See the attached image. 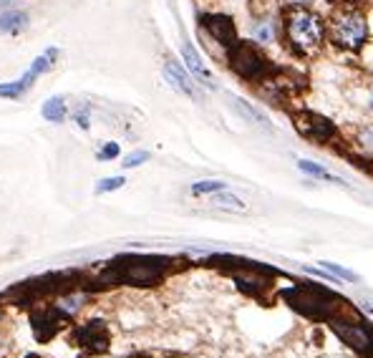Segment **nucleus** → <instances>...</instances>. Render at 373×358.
<instances>
[{"mask_svg":"<svg viewBox=\"0 0 373 358\" xmlns=\"http://www.w3.org/2000/svg\"><path fill=\"white\" fill-rule=\"evenodd\" d=\"M235 108H238V114L243 116L245 121H250V124H260L265 126V129H270V121H267V116L262 114L260 108H255L252 104H247L245 99H235Z\"/></svg>","mask_w":373,"mask_h":358,"instance_id":"nucleus-10","label":"nucleus"},{"mask_svg":"<svg viewBox=\"0 0 373 358\" xmlns=\"http://www.w3.org/2000/svg\"><path fill=\"white\" fill-rule=\"evenodd\" d=\"M202 26L207 28V33L220 43V46H235V23H232L230 16H222V13H209L202 16Z\"/></svg>","mask_w":373,"mask_h":358,"instance_id":"nucleus-5","label":"nucleus"},{"mask_svg":"<svg viewBox=\"0 0 373 358\" xmlns=\"http://www.w3.org/2000/svg\"><path fill=\"white\" fill-rule=\"evenodd\" d=\"M328 30H330V40H333L335 46L345 48V51H361L368 38L366 18H363V13L353 11V8H345V11L335 13Z\"/></svg>","mask_w":373,"mask_h":358,"instance_id":"nucleus-2","label":"nucleus"},{"mask_svg":"<svg viewBox=\"0 0 373 358\" xmlns=\"http://www.w3.org/2000/svg\"><path fill=\"white\" fill-rule=\"evenodd\" d=\"M116 154H119V144H106V147L101 149V152H99V160H113V157H116Z\"/></svg>","mask_w":373,"mask_h":358,"instance_id":"nucleus-20","label":"nucleus"},{"mask_svg":"<svg viewBox=\"0 0 373 358\" xmlns=\"http://www.w3.org/2000/svg\"><path fill=\"white\" fill-rule=\"evenodd\" d=\"M104 323H89L86 325L84 330H81V338H84L89 346H94L96 351H104L106 348V333H104V328H101Z\"/></svg>","mask_w":373,"mask_h":358,"instance_id":"nucleus-11","label":"nucleus"},{"mask_svg":"<svg viewBox=\"0 0 373 358\" xmlns=\"http://www.w3.org/2000/svg\"><path fill=\"white\" fill-rule=\"evenodd\" d=\"M318 265H321L328 275H335V278H340V280H351V283H358V280H361L356 273H353V270H345V267L338 265V262H325V260H323V262H318Z\"/></svg>","mask_w":373,"mask_h":358,"instance_id":"nucleus-14","label":"nucleus"},{"mask_svg":"<svg viewBox=\"0 0 373 358\" xmlns=\"http://www.w3.org/2000/svg\"><path fill=\"white\" fill-rule=\"evenodd\" d=\"M298 167L306 174H311V177H318V179H328V182H338L340 184V179L335 174H330V172H325L323 167H318V164H313V162H306V160H300L298 162Z\"/></svg>","mask_w":373,"mask_h":358,"instance_id":"nucleus-15","label":"nucleus"},{"mask_svg":"<svg viewBox=\"0 0 373 358\" xmlns=\"http://www.w3.org/2000/svg\"><path fill=\"white\" fill-rule=\"evenodd\" d=\"M340 3H345V6H353V0H340Z\"/></svg>","mask_w":373,"mask_h":358,"instance_id":"nucleus-23","label":"nucleus"},{"mask_svg":"<svg viewBox=\"0 0 373 358\" xmlns=\"http://www.w3.org/2000/svg\"><path fill=\"white\" fill-rule=\"evenodd\" d=\"M222 189H227V184L220 182V179H204V182L192 184V194H215L222 192Z\"/></svg>","mask_w":373,"mask_h":358,"instance_id":"nucleus-16","label":"nucleus"},{"mask_svg":"<svg viewBox=\"0 0 373 358\" xmlns=\"http://www.w3.org/2000/svg\"><path fill=\"white\" fill-rule=\"evenodd\" d=\"M149 160V152H144V149H139V152H131L129 157L124 160V164L121 167H126V169H131V167H139L142 162H147Z\"/></svg>","mask_w":373,"mask_h":358,"instance_id":"nucleus-19","label":"nucleus"},{"mask_svg":"<svg viewBox=\"0 0 373 358\" xmlns=\"http://www.w3.org/2000/svg\"><path fill=\"white\" fill-rule=\"evenodd\" d=\"M43 116L48 121H63V116H66V104H63V99L61 96L48 99V101L43 104Z\"/></svg>","mask_w":373,"mask_h":358,"instance_id":"nucleus-13","label":"nucleus"},{"mask_svg":"<svg viewBox=\"0 0 373 358\" xmlns=\"http://www.w3.org/2000/svg\"><path fill=\"white\" fill-rule=\"evenodd\" d=\"M295 121H298V129L306 134L311 142H316V144H328L330 139H333V134H335V129H333V124H330L328 119H323V116H318V114H298L295 116Z\"/></svg>","mask_w":373,"mask_h":358,"instance_id":"nucleus-4","label":"nucleus"},{"mask_svg":"<svg viewBox=\"0 0 373 358\" xmlns=\"http://www.w3.org/2000/svg\"><path fill=\"white\" fill-rule=\"evenodd\" d=\"M371 174H373V169H371Z\"/></svg>","mask_w":373,"mask_h":358,"instance_id":"nucleus-24","label":"nucleus"},{"mask_svg":"<svg viewBox=\"0 0 373 358\" xmlns=\"http://www.w3.org/2000/svg\"><path fill=\"white\" fill-rule=\"evenodd\" d=\"M230 69L245 81H262L270 74V61L255 43L238 40L235 46H230Z\"/></svg>","mask_w":373,"mask_h":358,"instance_id":"nucleus-3","label":"nucleus"},{"mask_svg":"<svg viewBox=\"0 0 373 358\" xmlns=\"http://www.w3.org/2000/svg\"><path fill=\"white\" fill-rule=\"evenodd\" d=\"M283 30L285 40L290 43L298 56H313L318 48L325 43V23L318 13L308 11V8H290L283 16Z\"/></svg>","mask_w":373,"mask_h":358,"instance_id":"nucleus-1","label":"nucleus"},{"mask_svg":"<svg viewBox=\"0 0 373 358\" xmlns=\"http://www.w3.org/2000/svg\"><path fill=\"white\" fill-rule=\"evenodd\" d=\"M124 177H106V179H101L96 187V194H104V192H113V189L124 187Z\"/></svg>","mask_w":373,"mask_h":358,"instance_id":"nucleus-18","label":"nucleus"},{"mask_svg":"<svg viewBox=\"0 0 373 358\" xmlns=\"http://www.w3.org/2000/svg\"><path fill=\"white\" fill-rule=\"evenodd\" d=\"M252 38L260 40V43H272L275 38V28H272V21H262L252 28Z\"/></svg>","mask_w":373,"mask_h":358,"instance_id":"nucleus-17","label":"nucleus"},{"mask_svg":"<svg viewBox=\"0 0 373 358\" xmlns=\"http://www.w3.org/2000/svg\"><path fill=\"white\" fill-rule=\"evenodd\" d=\"M165 76L177 91H182L184 96H197V89H194L192 79H189V76L184 74V69H182L177 61H172V58L165 63Z\"/></svg>","mask_w":373,"mask_h":358,"instance_id":"nucleus-6","label":"nucleus"},{"mask_svg":"<svg viewBox=\"0 0 373 358\" xmlns=\"http://www.w3.org/2000/svg\"><path fill=\"white\" fill-rule=\"evenodd\" d=\"M28 16L26 13H6L0 16V33H16V30L26 28Z\"/></svg>","mask_w":373,"mask_h":358,"instance_id":"nucleus-12","label":"nucleus"},{"mask_svg":"<svg viewBox=\"0 0 373 358\" xmlns=\"http://www.w3.org/2000/svg\"><path fill=\"white\" fill-rule=\"evenodd\" d=\"M308 3H311V0H288L290 8H306Z\"/></svg>","mask_w":373,"mask_h":358,"instance_id":"nucleus-21","label":"nucleus"},{"mask_svg":"<svg viewBox=\"0 0 373 358\" xmlns=\"http://www.w3.org/2000/svg\"><path fill=\"white\" fill-rule=\"evenodd\" d=\"M182 56H184V61H186V69L192 71L194 76H199V79H204V81H212V74H209V69L202 63V58L197 56V51H194L189 43H184L182 46Z\"/></svg>","mask_w":373,"mask_h":358,"instance_id":"nucleus-9","label":"nucleus"},{"mask_svg":"<svg viewBox=\"0 0 373 358\" xmlns=\"http://www.w3.org/2000/svg\"><path fill=\"white\" fill-rule=\"evenodd\" d=\"M209 202H212V207H217V210H227V212H247V205H245L243 199L235 197V194L230 192H215L209 194Z\"/></svg>","mask_w":373,"mask_h":358,"instance_id":"nucleus-8","label":"nucleus"},{"mask_svg":"<svg viewBox=\"0 0 373 358\" xmlns=\"http://www.w3.org/2000/svg\"><path fill=\"white\" fill-rule=\"evenodd\" d=\"M11 3H13V0H0V8H8Z\"/></svg>","mask_w":373,"mask_h":358,"instance_id":"nucleus-22","label":"nucleus"},{"mask_svg":"<svg viewBox=\"0 0 373 358\" xmlns=\"http://www.w3.org/2000/svg\"><path fill=\"white\" fill-rule=\"evenodd\" d=\"M338 333L348 346L358 348V351H368L371 348V335L366 333L363 325H343L338 323Z\"/></svg>","mask_w":373,"mask_h":358,"instance_id":"nucleus-7","label":"nucleus"}]
</instances>
